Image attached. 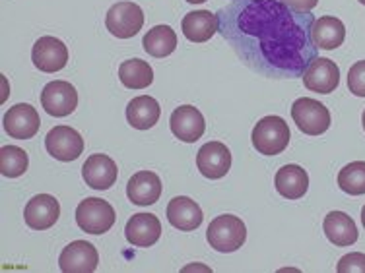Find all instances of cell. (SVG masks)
I'll list each match as a JSON object with an SVG mask.
<instances>
[{
	"instance_id": "6da1fadb",
	"label": "cell",
	"mask_w": 365,
	"mask_h": 273,
	"mask_svg": "<svg viewBox=\"0 0 365 273\" xmlns=\"http://www.w3.org/2000/svg\"><path fill=\"white\" fill-rule=\"evenodd\" d=\"M216 16L220 36L257 74L303 77L317 58L311 12L292 10L280 0H230Z\"/></svg>"
},
{
	"instance_id": "7a4b0ae2",
	"label": "cell",
	"mask_w": 365,
	"mask_h": 273,
	"mask_svg": "<svg viewBox=\"0 0 365 273\" xmlns=\"http://www.w3.org/2000/svg\"><path fill=\"white\" fill-rule=\"evenodd\" d=\"M208 245L216 252L230 254L239 250L247 240V227L235 215H220L208 225L206 231Z\"/></svg>"
},
{
	"instance_id": "3957f363",
	"label": "cell",
	"mask_w": 365,
	"mask_h": 273,
	"mask_svg": "<svg viewBox=\"0 0 365 273\" xmlns=\"http://www.w3.org/2000/svg\"><path fill=\"white\" fill-rule=\"evenodd\" d=\"M253 140L255 149L259 151L260 155H272L282 154L289 144V128L288 122L282 119V117H276V114H270V117H264L257 122V127L253 128Z\"/></svg>"
},
{
	"instance_id": "277c9868",
	"label": "cell",
	"mask_w": 365,
	"mask_h": 273,
	"mask_svg": "<svg viewBox=\"0 0 365 273\" xmlns=\"http://www.w3.org/2000/svg\"><path fill=\"white\" fill-rule=\"evenodd\" d=\"M115 210L107 200L101 198H86L78 203L76 223L84 232L90 235H103L115 225Z\"/></svg>"
},
{
	"instance_id": "5b68a950",
	"label": "cell",
	"mask_w": 365,
	"mask_h": 273,
	"mask_svg": "<svg viewBox=\"0 0 365 273\" xmlns=\"http://www.w3.org/2000/svg\"><path fill=\"white\" fill-rule=\"evenodd\" d=\"M292 119L307 136H321L330 128L329 109L317 99L302 97L292 105Z\"/></svg>"
},
{
	"instance_id": "8992f818",
	"label": "cell",
	"mask_w": 365,
	"mask_h": 273,
	"mask_svg": "<svg viewBox=\"0 0 365 273\" xmlns=\"http://www.w3.org/2000/svg\"><path fill=\"white\" fill-rule=\"evenodd\" d=\"M106 26L111 36L119 39H130L144 26V12L134 2H117L107 12Z\"/></svg>"
},
{
	"instance_id": "52a82bcc",
	"label": "cell",
	"mask_w": 365,
	"mask_h": 273,
	"mask_svg": "<svg viewBox=\"0 0 365 273\" xmlns=\"http://www.w3.org/2000/svg\"><path fill=\"white\" fill-rule=\"evenodd\" d=\"M45 147H47L49 155H53L58 161H76L84 151V140L78 130L58 124V127L51 128L47 134Z\"/></svg>"
},
{
	"instance_id": "ba28073f",
	"label": "cell",
	"mask_w": 365,
	"mask_h": 273,
	"mask_svg": "<svg viewBox=\"0 0 365 273\" xmlns=\"http://www.w3.org/2000/svg\"><path fill=\"white\" fill-rule=\"evenodd\" d=\"M41 105L51 117H68L78 107L76 87L64 80L49 82L41 91Z\"/></svg>"
},
{
	"instance_id": "9c48e42d",
	"label": "cell",
	"mask_w": 365,
	"mask_h": 273,
	"mask_svg": "<svg viewBox=\"0 0 365 273\" xmlns=\"http://www.w3.org/2000/svg\"><path fill=\"white\" fill-rule=\"evenodd\" d=\"M197 167L210 181L222 178L232 168V151L222 141H208L198 149Z\"/></svg>"
},
{
	"instance_id": "30bf717a",
	"label": "cell",
	"mask_w": 365,
	"mask_h": 273,
	"mask_svg": "<svg viewBox=\"0 0 365 273\" xmlns=\"http://www.w3.org/2000/svg\"><path fill=\"white\" fill-rule=\"evenodd\" d=\"M31 60L36 64V68L41 72L53 74V72L63 70L68 63V49L61 39L56 37L45 36L37 39L31 50Z\"/></svg>"
},
{
	"instance_id": "8fae6325",
	"label": "cell",
	"mask_w": 365,
	"mask_h": 273,
	"mask_svg": "<svg viewBox=\"0 0 365 273\" xmlns=\"http://www.w3.org/2000/svg\"><path fill=\"white\" fill-rule=\"evenodd\" d=\"M99 254L96 246L86 240H74L64 248L58 266L64 273H91L98 269Z\"/></svg>"
},
{
	"instance_id": "7c38bea8",
	"label": "cell",
	"mask_w": 365,
	"mask_h": 273,
	"mask_svg": "<svg viewBox=\"0 0 365 273\" xmlns=\"http://www.w3.org/2000/svg\"><path fill=\"white\" fill-rule=\"evenodd\" d=\"M61 218V203L51 194H37L26 203L24 219L29 229L34 231H45L51 229Z\"/></svg>"
},
{
	"instance_id": "4fadbf2b",
	"label": "cell",
	"mask_w": 365,
	"mask_h": 273,
	"mask_svg": "<svg viewBox=\"0 0 365 273\" xmlns=\"http://www.w3.org/2000/svg\"><path fill=\"white\" fill-rule=\"evenodd\" d=\"M169 127H171V132H173L177 140L192 144V141L202 138L204 130H206V120H204L202 112L198 111L197 107L181 105L171 112Z\"/></svg>"
},
{
	"instance_id": "5bb4252c",
	"label": "cell",
	"mask_w": 365,
	"mask_h": 273,
	"mask_svg": "<svg viewBox=\"0 0 365 273\" xmlns=\"http://www.w3.org/2000/svg\"><path fill=\"white\" fill-rule=\"evenodd\" d=\"M41 127V119L39 112L28 103H20L8 109L4 114V130L8 136H12L16 140H29L39 132Z\"/></svg>"
},
{
	"instance_id": "9a60e30c",
	"label": "cell",
	"mask_w": 365,
	"mask_h": 273,
	"mask_svg": "<svg viewBox=\"0 0 365 273\" xmlns=\"http://www.w3.org/2000/svg\"><path fill=\"white\" fill-rule=\"evenodd\" d=\"M340 84V68L330 58L317 56L303 74V85L309 91L329 95Z\"/></svg>"
},
{
	"instance_id": "2e32d148",
	"label": "cell",
	"mask_w": 365,
	"mask_h": 273,
	"mask_svg": "<svg viewBox=\"0 0 365 273\" xmlns=\"http://www.w3.org/2000/svg\"><path fill=\"white\" fill-rule=\"evenodd\" d=\"M82 176L90 188L109 190L117 182L119 168L109 155L96 154L86 159L84 167H82Z\"/></svg>"
},
{
	"instance_id": "e0dca14e",
	"label": "cell",
	"mask_w": 365,
	"mask_h": 273,
	"mask_svg": "<svg viewBox=\"0 0 365 273\" xmlns=\"http://www.w3.org/2000/svg\"><path fill=\"white\" fill-rule=\"evenodd\" d=\"M125 235L133 246L148 248V246L155 245L162 237V223L154 213H136L128 219Z\"/></svg>"
},
{
	"instance_id": "ac0fdd59",
	"label": "cell",
	"mask_w": 365,
	"mask_h": 273,
	"mask_svg": "<svg viewBox=\"0 0 365 273\" xmlns=\"http://www.w3.org/2000/svg\"><path fill=\"white\" fill-rule=\"evenodd\" d=\"M128 200L136 205H154L162 196V181L152 171H140L127 184Z\"/></svg>"
},
{
	"instance_id": "d6986e66",
	"label": "cell",
	"mask_w": 365,
	"mask_h": 273,
	"mask_svg": "<svg viewBox=\"0 0 365 273\" xmlns=\"http://www.w3.org/2000/svg\"><path fill=\"white\" fill-rule=\"evenodd\" d=\"M202 210L187 196L173 198L168 205V221L179 231H195L202 225Z\"/></svg>"
},
{
	"instance_id": "ffe728a7",
	"label": "cell",
	"mask_w": 365,
	"mask_h": 273,
	"mask_svg": "<svg viewBox=\"0 0 365 273\" xmlns=\"http://www.w3.org/2000/svg\"><path fill=\"white\" fill-rule=\"evenodd\" d=\"M182 36L192 43H206L218 31V16L210 10H197L189 12L182 18Z\"/></svg>"
},
{
	"instance_id": "44dd1931",
	"label": "cell",
	"mask_w": 365,
	"mask_h": 273,
	"mask_svg": "<svg viewBox=\"0 0 365 273\" xmlns=\"http://www.w3.org/2000/svg\"><path fill=\"white\" fill-rule=\"evenodd\" d=\"M278 194L288 200H299L309 188V175L299 165H284L274 178Z\"/></svg>"
},
{
	"instance_id": "7402d4cb",
	"label": "cell",
	"mask_w": 365,
	"mask_h": 273,
	"mask_svg": "<svg viewBox=\"0 0 365 273\" xmlns=\"http://www.w3.org/2000/svg\"><path fill=\"white\" fill-rule=\"evenodd\" d=\"M160 117H162V107L150 95L134 97L127 105L128 124L136 130H150L158 124Z\"/></svg>"
},
{
	"instance_id": "603a6c76",
	"label": "cell",
	"mask_w": 365,
	"mask_h": 273,
	"mask_svg": "<svg viewBox=\"0 0 365 273\" xmlns=\"http://www.w3.org/2000/svg\"><path fill=\"white\" fill-rule=\"evenodd\" d=\"M324 235L332 245L350 246L358 240V227L344 211H330L323 223Z\"/></svg>"
},
{
	"instance_id": "cb8c5ba5",
	"label": "cell",
	"mask_w": 365,
	"mask_h": 273,
	"mask_svg": "<svg viewBox=\"0 0 365 273\" xmlns=\"http://www.w3.org/2000/svg\"><path fill=\"white\" fill-rule=\"evenodd\" d=\"M346 39V26L334 16H323L315 20L313 26V41L319 49L334 50Z\"/></svg>"
},
{
	"instance_id": "d4e9b609",
	"label": "cell",
	"mask_w": 365,
	"mask_h": 273,
	"mask_svg": "<svg viewBox=\"0 0 365 273\" xmlns=\"http://www.w3.org/2000/svg\"><path fill=\"white\" fill-rule=\"evenodd\" d=\"M119 80L128 90H144L154 82V70L142 58H130L119 66Z\"/></svg>"
},
{
	"instance_id": "484cf974",
	"label": "cell",
	"mask_w": 365,
	"mask_h": 273,
	"mask_svg": "<svg viewBox=\"0 0 365 273\" xmlns=\"http://www.w3.org/2000/svg\"><path fill=\"white\" fill-rule=\"evenodd\" d=\"M144 50L154 58L169 56L177 49V33L169 26H155L144 36Z\"/></svg>"
},
{
	"instance_id": "4316f807",
	"label": "cell",
	"mask_w": 365,
	"mask_h": 273,
	"mask_svg": "<svg viewBox=\"0 0 365 273\" xmlns=\"http://www.w3.org/2000/svg\"><path fill=\"white\" fill-rule=\"evenodd\" d=\"M28 154L18 146H4L0 149V173L8 178L21 176L28 171Z\"/></svg>"
},
{
	"instance_id": "83f0119b",
	"label": "cell",
	"mask_w": 365,
	"mask_h": 273,
	"mask_svg": "<svg viewBox=\"0 0 365 273\" xmlns=\"http://www.w3.org/2000/svg\"><path fill=\"white\" fill-rule=\"evenodd\" d=\"M338 186L350 196L365 194V161H354L338 173Z\"/></svg>"
},
{
	"instance_id": "f1b7e54d",
	"label": "cell",
	"mask_w": 365,
	"mask_h": 273,
	"mask_svg": "<svg viewBox=\"0 0 365 273\" xmlns=\"http://www.w3.org/2000/svg\"><path fill=\"white\" fill-rule=\"evenodd\" d=\"M348 90L358 97H365V60L350 66L348 72Z\"/></svg>"
},
{
	"instance_id": "f546056e",
	"label": "cell",
	"mask_w": 365,
	"mask_h": 273,
	"mask_svg": "<svg viewBox=\"0 0 365 273\" xmlns=\"http://www.w3.org/2000/svg\"><path fill=\"white\" fill-rule=\"evenodd\" d=\"M338 273H365V254L351 252L346 254L344 258H340L336 266Z\"/></svg>"
},
{
	"instance_id": "4dcf8cb0",
	"label": "cell",
	"mask_w": 365,
	"mask_h": 273,
	"mask_svg": "<svg viewBox=\"0 0 365 273\" xmlns=\"http://www.w3.org/2000/svg\"><path fill=\"white\" fill-rule=\"evenodd\" d=\"M280 2L297 12H311L319 4V0H280Z\"/></svg>"
},
{
	"instance_id": "1f68e13d",
	"label": "cell",
	"mask_w": 365,
	"mask_h": 273,
	"mask_svg": "<svg viewBox=\"0 0 365 273\" xmlns=\"http://www.w3.org/2000/svg\"><path fill=\"white\" fill-rule=\"evenodd\" d=\"M187 2H190V4H202L206 0H187Z\"/></svg>"
},
{
	"instance_id": "d6a6232c",
	"label": "cell",
	"mask_w": 365,
	"mask_h": 273,
	"mask_svg": "<svg viewBox=\"0 0 365 273\" xmlns=\"http://www.w3.org/2000/svg\"><path fill=\"white\" fill-rule=\"evenodd\" d=\"M361 223H364V229H365V205H364V210H361Z\"/></svg>"
},
{
	"instance_id": "836d02e7",
	"label": "cell",
	"mask_w": 365,
	"mask_h": 273,
	"mask_svg": "<svg viewBox=\"0 0 365 273\" xmlns=\"http://www.w3.org/2000/svg\"><path fill=\"white\" fill-rule=\"evenodd\" d=\"M361 122H364V130H365V111H364V117H361Z\"/></svg>"
},
{
	"instance_id": "e575fe53",
	"label": "cell",
	"mask_w": 365,
	"mask_h": 273,
	"mask_svg": "<svg viewBox=\"0 0 365 273\" xmlns=\"http://www.w3.org/2000/svg\"><path fill=\"white\" fill-rule=\"evenodd\" d=\"M359 2H361V4H365V0H359Z\"/></svg>"
}]
</instances>
